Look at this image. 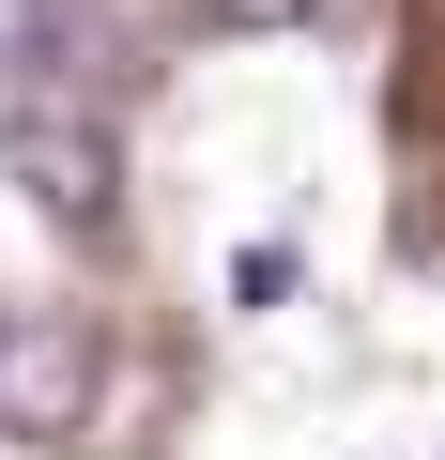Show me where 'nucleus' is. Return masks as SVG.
Returning a JSON list of instances; mask_svg holds the SVG:
<instances>
[{"mask_svg":"<svg viewBox=\"0 0 445 460\" xmlns=\"http://www.w3.org/2000/svg\"><path fill=\"white\" fill-rule=\"evenodd\" d=\"M0 169H16V199L31 215H108V123H77V108H16L0 123Z\"/></svg>","mask_w":445,"mask_h":460,"instance_id":"obj_1","label":"nucleus"},{"mask_svg":"<svg viewBox=\"0 0 445 460\" xmlns=\"http://www.w3.org/2000/svg\"><path fill=\"white\" fill-rule=\"evenodd\" d=\"M16 47H31V108H108L123 93V16L108 0H31Z\"/></svg>","mask_w":445,"mask_h":460,"instance_id":"obj_2","label":"nucleus"},{"mask_svg":"<svg viewBox=\"0 0 445 460\" xmlns=\"http://www.w3.org/2000/svg\"><path fill=\"white\" fill-rule=\"evenodd\" d=\"M93 399V338L77 323H0V429H62Z\"/></svg>","mask_w":445,"mask_h":460,"instance_id":"obj_3","label":"nucleus"},{"mask_svg":"<svg viewBox=\"0 0 445 460\" xmlns=\"http://www.w3.org/2000/svg\"><path fill=\"white\" fill-rule=\"evenodd\" d=\"M200 16H231V31H277V16H323V0H200Z\"/></svg>","mask_w":445,"mask_h":460,"instance_id":"obj_4","label":"nucleus"}]
</instances>
